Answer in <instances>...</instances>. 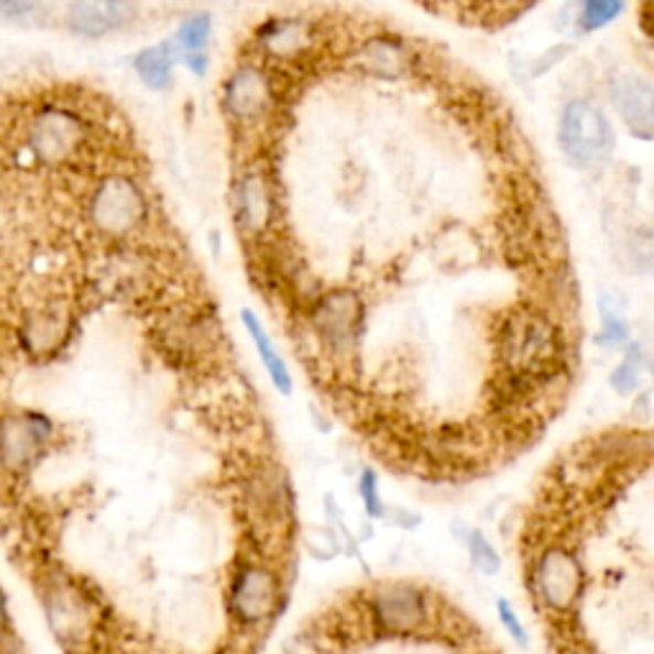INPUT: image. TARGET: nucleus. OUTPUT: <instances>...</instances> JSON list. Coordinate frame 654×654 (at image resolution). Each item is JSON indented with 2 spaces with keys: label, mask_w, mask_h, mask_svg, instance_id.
Returning <instances> with one entry per match:
<instances>
[{
  "label": "nucleus",
  "mask_w": 654,
  "mask_h": 654,
  "mask_svg": "<svg viewBox=\"0 0 654 654\" xmlns=\"http://www.w3.org/2000/svg\"><path fill=\"white\" fill-rule=\"evenodd\" d=\"M279 213L277 187L264 169H248L233 184V217L240 236L261 240Z\"/></svg>",
  "instance_id": "6e6552de"
},
{
  "label": "nucleus",
  "mask_w": 654,
  "mask_h": 654,
  "mask_svg": "<svg viewBox=\"0 0 654 654\" xmlns=\"http://www.w3.org/2000/svg\"><path fill=\"white\" fill-rule=\"evenodd\" d=\"M529 586L537 601L555 613H568L583 593V568L568 547H545L532 562Z\"/></svg>",
  "instance_id": "39448f33"
},
{
  "label": "nucleus",
  "mask_w": 654,
  "mask_h": 654,
  "mask_svg": "<svg viewBox=\"0 0 654 654\" xmlns=\"http://www.w3.org/2000/svg\"><path fill=\"white\" fill-rule=\"evenodd\" d=\"M565 654H596V652L586 650V647H568V650H565Z\"/></svg>",
  "instance_id": "bb28decb"
},
{
  "label": "nucleus",
  "mask_w": 654,
  "mask_h": 654,
  "mask_svg": "<svg viewBox=\"0 0 654 654\" xmlns=\"http://www.w3.org/2000/svg\"><path fill=\"white\" fill-rule=\"evenodd\" d=\"M149 221V200L141 182L124 169H108L87 195V223L105 238H126Z\"/></svg>",
  "instance_id": "f03ea898"
},
{
  "label": "nucleus",
  "mask_w": 654,
  "mask_h": 654,
  "mask_svg": "<svg viewBox=\"0 0 654 654\" xmlns=\"http://www.w3.org/2000/svg\"><path fill=\"white\" fill-rule=\"evenodd\" d=\"M228 605L233 619L246 629H261L269 624L281 605L279 576L269 565L244 562L230 583Z\"/></svg>",
  "instance_id": "423d86ee"
},
{
  "label": "nucleus",
  "mask_w": 654,
  "mask_h": 654,
  "mask_svg": "<svg viewBox=\"0 0 654 654\" xmlns=\"http://www.w3.org/2000/svg\"><path fill=\"white\" fill-rule=\"evenodd\" d=\"M468 555H471L473 568L483 572V576H496L498 568H502V557H498V553L479 529H473L468 535Z\"/></svg>",
  "instance_id": "4be33fe9"
},
{
  "label": "nucleus",
  "mask_w": 654,
  "mask_h": 654,
  "mask_svg": "<svg viewBox=\"0 0 654 654\" xmlns=\"http://www.w3.org/2000/svg\"><path fill=\"white\" fill-rule=\"evenodd\" d=\"M54 435V425L36 411L8 417L3 427V460L8 471H23Z\"/></svg>",
  "instance_id": "2eb2a0df"
},
{
  "label": "nucleus",
  "mask_w": 654,
  "mask_h": 654,
  "mask_svg": "<svg viewBox=\"0 0 654 654\" xmlns=\"http://www.w3.org/2000/svg\"><path fill=\"white\" fill-rule=\"evenodd\" d=\"M363 318H366V304L353 289L345 287L318 294V300L310 304V312H307L312 337H318L325 353L335 361L353 358L355 349H358Z\"/></svg>",
  "instance_id": "7ed1b4c3"
},
{
  "label": "nucleus",
  "mask_w": 654,
  "mask_h": 654,
  "mask_svg": "<svg viewBox=\"0 0 654 654\" xmlns=\"http://www.w3.org/2000/svg\"><path fill=\"white\" fill-rule=\"evenodd\" d=\"M225 110L240 126L269 118L279 105V90L261 64L246 62L225 83Z\"/></svg>",
  "instance_id": "0eeeda50"
},
{
  "label": "nucleus",
  "mask_w": 654,
  "mask_h": 654,
  "mask_svg": "<svg viewBox=\"0 0 654 654\" xmlns=\"http://www.w3.org/2000/svg\"><path fill=\"white\" fill-rule=\"evenodd\" d=\"M44 609L50 613L52 629L64 647H83L90 640L95 619L93 605L69 583H46Z\"/></svg>",
  "instance_id": "9d476101"
},
{
  "label": "nucleus",
  "mask_w": 654,
  "mask_h": 654,
  "mask_svg": "<svg viewBox=\"0 0 654 654\" xmlns=\"http://www.w3.org/2000/svg\"><path fill=\"white\" fill-rule=\"evenodd\" d=\"M642 355H640V349L636 345H629V353L626 358L619 363L617 368H613L611 374V386L613 392L621 394V397H629V394H634L636 389H640L642 384Z\"/></svg>",
  "instance_id": "aec40b11"
},
{
  "label": "nucleus",
  "mask_w": 654,
  "mask_h": 654,
  "mask_svg": "<svg viewBox=\"0 0 654 654\" xmlns=\"http://www.w3.org/2000/svg\"><path fill=\"white\" fill-rule=\"evenodd\" d=\"M136 72L151 90H167L174 79V52L172 46H149L136 56Z\"/></svg>",
  "instance_id": "a211bd4d"
},
{
  "label": "nucleus",
  "mask_w": 654,
  "mask_h": 654,
  "mask_svg": "<svg viewBox=\"0 0 654 654\" xmlns=\"http://www.w3.org/2000/svg\"><path fill=\"white\" fill-rule=\"evenodd\" d=\"M603 330L599 335V345L603 349H621V345H626L629 341V328L624 318L617 310H611V307H603Z\"/></svg>",
  "instance_id": "5701e85b"
},
{
  "label": "nucleus",
  "mask_w": 654,
  "mask_h": 654,
  "mask_svg": "<svg viewBox=\"0 0 654 654\" xmlns=\"http://www.w3.org/2000/svg\"><path fill=\"white\" fill-rule=\"evenodd\" d=\"M349 67L358 69L363 77L382 79V83H397L409 77L411 50L401 39L371 36L349 52Z\"/></svg>",
  "instance_id": "f8f14e48"
},
{
  "label": "nucleus",
  "mask_w": 654,
  "mask_h": 654,
  "mask_svg": "<svg viewBox=\"0 0 654 654\" xmlns=\"http://www.w3.org/2000/svg\"><path fill=\"white\" fill-rule=\"evenodd\" d=\"M39 6V0H0V11L6 19H23Z\"/></svg>",
  "instance_id": "a878e982"
},
{
  "label": "nucleus",
  "mask_w": 654,
  "mask_h": 654,
  "mask_svg": "<svg viewBox=\"0 0 654 654\" xmlns=\"http://www.w3.org/2000/svg\"><path fill=\"white\" fill-rule=\"evenodd\" d=\"M621 11H624V0H583L578 21L586 31H596L609 26Z\"/></svg>",
  "instance_id": "412c9836"
},
{
  "label": "nucleus",
  "mask_w": 654,
  "mask_h": 654,
  "mask_svg": "<svg viewBox=\"0 0 654 654\" xmlns=\"http://www.w3.org/2000/svg\"><path fill=\"white\" fill-rule=\"evenodd\" d=\"M287 481L279 468L274 465H258L248 473L244 494H246V512L251 524H261L269 532H277L285 527L287 516Z\"/></svg>",
  "instance_id": "9b49d317"
},
{
  "label": "nucleus",
  "mask_w": 654,
  "mask_h": 654,
  "mask_svg": "<svg viewBox=\"0 0 654 654\" xmlns=\"http://www.w3.org/2000/svg\"><path fill=\"white\" fill-rule=\"evenodd\" d=\"M496 353L506 376L543 384L565 371V330L553 312L522 307L498 325Z\"/></svg>",
  "instance_id": "f257e3e1"
},
{
  "label": "nucleus",
  "mask_w": 654,
  "mask_h": 654,
  "mask_svg": "<svg viewBox=\"0 0 654 654\" xmlns=\"http://www.w3.org/2000/svg\"><path fill=\"white\" fill-rule=\"evenodd\" d=\"M368 605L374 624L389 634H415L430 619L427 596L409 583L378 586Z\"/></svg>",
  "instance_id": "1a4fd4ad"
},
{
  "label": "nucleus",
  "mask_w": 654,
  "mask_h": 654,
  "mask_svg": "<svg viewBox=\"0 0 654 654\" xmlns=\"http://www.w3.org/2000/svg\"><path fill=\"white\" fill-rule=\"evenodd\" d=\"M560 149L580 169H596L609 161L617 147V133L596 103L572 100L560 118Z\"/></svg>",
  "instance_id": "20e7f679"
},
{
  "label": "nucleus",
  "mask_w": 654,
  "mask_h": 654,
  "mask_svg": "<svg viewBox=\"0 0 654 654\" xmlns=\"http://www.w3.org/2000/svg\"><path fill=\"white\" fill-rule=\"evenodd\" d=\"M139 15V0H72L67 26L77 36L100 39L131 26Z\"/></svg>",
  "instance_id": "ddd939ff"
},
{
  "label": "nucleus",
  "mask_w": 654,
  "mask_h": 654,
  "mask_svg": "<svg viewBox=\"0 0 654 654\" xmlns=\"http://www.w3.org/2000/svg\"><path fill=\"white\" fill-rule=\"evenodd\" d=\"M69 335V314L64 304L46 302L23 314L19 337L29 353L46 355L54 353Z\"/></svg>",
  "instance_id": "dca6fc26"
},
{
  "label": "nucleus",
  "mask_w": 654,
  "mask_h": 654,
  "mask_svg": "<svg viewBox=\"0 0 654 654\" xmlns=\"http://www.w3.org/2000/svg\"><path fill=\"white\" fill-rule=\"evenodd\" d=\"M210 31H213V21L210 15L197 13L187 19L176 31V46H180L184 56L190 54H202L210 42Z\"/></svg>",
  "instance_id": "6ab92c4d"
},
{
  "label": "nucleus",
  "mask_w": 654,
  "mask_h": 654,
  "mask_svg": "<svg viewBox=\"0 0 654 654\" xmlns=\"http://www.w3.org/2000/svg\"><path fill=\"white\" fill-rule=\"evenodd\" d=\"M240 318H244V325L248 330V335H251L256 351H258V355H261L266 371H269L271 384L277 386L279 394H285V397H289L294 386H292V376H289V371H287V363L281 361V355L277 353V349H274V343L269 341V335H266L264 325H261V322H258V318H256V314L251 310L240 312Z\"/></svg>",
  "instance_id": "f3484780"
},
{
  "label": "nucleus",
  "mask_w": 654,
  "mask_h": 654,
  "mask_svg": "<svg viewBox=\"0 0 654 654\" xmlns=\"http://www.w3.org/2000/svg\"><path fill=\"white\" fill-rule=\"evenodd\" d=\"M496 611H498V619H502V624L508 632V636H512L516 644H522L524 647V644H527V629L522 626V621H519V617H516V611L512 609V603H508L506 599H498Z\"/></svg>",
  "instance_id": "393cba45"
},
{
  "label": "nucleus",
  "mask_w": 654,
  "mask_h": 654,
  "mask_svg": "<svg viewBox=\"0 0 654 654\" xmlns=\"http://www.w3.org/2000/svg\"><path fill=\"white\" fill-rule=\"evenodd\" d=\"M611 103L636 139H654V85L640 75H619L611 83Z\"/></svg>",
  "instance_id": "4468645a"
},
{
  "label": "nucleus",
  "mask_w": 654,
  "mask_h": 654,
  "mask_svg": "<svg viewBox=\"0 0 654 654\" xmlns=\"http://www.w3.org/2000/svg\"><path fill=\"white\" fill-rule=\"evenodd\" d=\"M361 498L368 516H374V519L384 516V504H382V496H378V483L374 471H363L361 475Z\"/></svg>",
  "instance_id": "b1692460"
}]
</instances>
